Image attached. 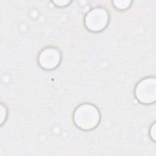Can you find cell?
Listing matches in <instances>:
<instances>
[{
    "instance_id": "cell-1",
    "label": "cell",
    "mask_w": 156,
    "mask_h": 156,
    "mask_svg": "<svg viewBox=\"0 0 156 156\" xmlns=\"http://www.w3.org/2000/svg\"><path fill=\"white\" fill-rule=\"evenodd\" d=\"M73 121L80 130L88 131L95 129L101 121L99 109L90 103L79 105L74 111Z\"/></svg>"
},
{
    "instance_id": "cell-2",
    "label": "cell",
    "mask_w": 156,
    "mask_h": 156,
    "mask_svg": "<svg viewBox=\"0 0 156 156\" xmlns=\"http://www.w3.org/2000/svg\"><path fill=\"white\" fill-rule=\"evenodd\" d=\"M110 15L108 10L102 7H96L89 10L85 16V27L92 32H99L108 25Z\"/></svg>"
},
{
    "instance_id": "cell-3",
    "label": "cell",
    "mask_w": 156,
    "mask_h": 156,
    "mask_svg": "<svg viewBox=\"0 0 156 156\" xmlns=\"http://www.w3.org/2000/svg\"><path fill=\"white\" fill-rule=\"evenodd\" d=\"M135 98L141 104L150 105L156 100V79L150 76L141 79L134 89Z\"/></svg>"
},
{
    "instance_id": "cell-4",
    "label": "cell",
    "mask_w": 156,
    "mask_h": 156,
    "mask_svg": "<svg viewBox=\"0 0 156 156\" xmlns=\"http://www.w3.org/2000/svg\"><path fill=\"white\" fill-rule=\"evenodd\" d=\"M62 58V52L54 46H48L40 52L38 63L44 69L52 70L60 64Z\"/></svg>"
},
{
    "instance_id": "cell-5",
    "label": "cell",
    "mask_w": 156,
    "mask_h": 156,
    "mask_svg": "<svg viewBox=\"0 0 156 156\" xmlns=\"http://www.w3.org/2000/svg\"><path fill=\"white\" fill-rule=\"evenodd\" d=\"M131 1L129 0H121V1H112V3L113 4V6L118 10H124L127 9L132 4Z\"/></svg>"
},
{
    "instance_id": "cell-6",
    "label": "cell",
    "mask_w": 156,
    "mask_h": 156,
    "mask_svg": "<svg viewBox=\"0 0 156 156\" xmlns=\"http://www.w3.org/2000/svg\"><path fill=\"white\" fill-rule=\"evenodd\" d=\"M7 116V110L5 105L3 104H1V124L2 125V123L5 121V119Z\"/></svg>"
},
{
    "instance_id": "cell-7",
    "label": "cell",
    "mask_w": 156,
    "mask_h": 156,
    "mask_svg": "<svg viewBox=\"0 0 156 156\" xmlns=\"http://www.w3.org/2000/svg\"><path fill=\"white\" fill-rule=\"evenodd\" d=\"M52 2L58 7H64L69 5L71 1H66V0H60V1H53Z\"/></svg>"
},
{
    "instance_id": "cell-8",
    "label": "cell",
    "mask_w": 156,
    "mask_h": 156,
    "mask_svg": "<svg viewBox=\"0 0 156 156\" xmlns=\"http://www.w3.org/2000/svg\"><path fill=\"white\" fill-rule=\"evenodd\" d=\"M149 135L154 142L155 141V138H156V133H155V122H154L153 124L151 126V127L149 130Z\"/></svg>"
}]
</instances>
